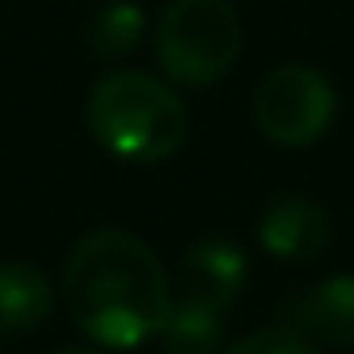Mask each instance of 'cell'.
Masks as SVG:
<instances>
[{
	"label": "cell",
	"instance_id": "cell-1",
	"mask_svg": "<svg viewBox=\"0 0 354 354\" xmlns=\"http://www.w3.org/2000/svg\"><path fill=\"white\" fill-rule=\"evenodd\" d=\"M63 300L71 321L109 350L158 337L175 304L158 254L125 230H92L71 246L63 263Z\"/></svg>",
	"mask_w": 354,
	"mask_h": 354
},
{
	"label": "cell",
	"instance_id": "cell-2",
	"mask_svg": "<svg viewBox=\"0 0 354 354\" xmlns=\"http://www.w3.org/2000/svg\"><path fill=\"white\" fill-rule=\"evenodd\" d=\"M88 129L117 158L158 162L188 142L192 113L158 75L104 71L88 92Z\"/></svg>",
	"mask_w": 354,
	"mask_h": 354
},
{
	"label": "cell",
	"instance_id": "cell-3",
	"mask_svg": "<svg viewBox=\"0 0 354 354\" xmlns=\"http://www.w3.org/2000/svg\"><path fill=\"white\" fill-rule=\"evenodd\" d=\"M238 55L242 21L230 0H171L154 26V59L175 84H217Z\"/></svg>",
	"mask_w": 354,
	"mask_h": 354
},
{
	"label": "cell",
	"instance_id": "cell-4",
	"mask_svg": "<svg viewBox=\"0 0 354 354\" xmlns=\"http://www.w3.org/2000/svg\"><path fill=\"white\" fill-rule=\"evenodd\" d=\"M254 125L275 146H313L337 117L333 84L304 63H283L254 88Z\"/></svg>",
	"mask_w": 354,
	"mask_h": 354
},
{
	"label": "cell",
	"instance_id": "cell-5",
	"mask_svg": "<svg viewBox=\"0 0 354 354\" xmlns=\"http://www.w3.org/2000/svg\"><path fill=\"white\" fill-rule=\"evenodd\" d=\"M259 242L283 263H317L333 246V221L329 213L300 196V192H275L259 209Z\"/></svg>",
	"mask_w": 354,
	"mask_h": 354
},
{
	"label": "cell",
	"instance_id": "cell-6",
	"mask_svg": "<svg viewBox=\"0 0 354 354\" xmlns=\"http://www.w3.org/2000/svg\"><path fill=\"white\" fill-rule=\"evenodd\" d=\"M275 325L300 333L308 346H354V275H333L288 296Z\"/></svg>",
	"mask_w": 354,
	"mask_h": 354
},
{
	"label": "cell",
	"instance_id": "cell-7",
	"mask_svg": "<svg viewBox=\"0 0 354 354\" xmlns=\"http://www.w3.org/2000/svg\"><path fill=\"white\" fill-rule=\"evenodd\" d=\"M246 275H250L246 250L225 234H209V238H196L180 259V296H192L230 313L246 288Z\"/></svg>",
	"mask_w": 354,
	"mask_h": 354
},
{
	"label": "cell",
	"instance_id": "cell-8",
	"mask_svg": "<svg viewBox=\"0 0 354 354\" xmlns=\"http://www.w3.org/2000/svg\"><path fill=\"white\" fill-rule=\"evenodd\" d=\"M55 313L50 279L21 259L0 263V333H30Z\"/></svg>",
	"mask_w": 354,
	"mask_h": 354
},
{
	"label": "cell",
	"instance_id": "cell-9",
	"mask_svg": "<svg viewBox=\"0 0 354 354\" xmlns=\"http://www.w3.org/2000/svg\"><path fill=\"white\" fill-rule=\"evenodd\" d=\"M158 342L167 354H217L225 342V308L192 296H175Z\"/></svg>",
	"mask_w": 354,
	"mask_h": 354
},
{
	"label": "cell",
	"instance_id": "cell-10",
	"mask_svg": "<svg viewBox=\"0 0 354 354\" xmlns=\"http://www.w3.org/2000/svg\"><path fill=\"white\" fill-rule=\"evenodd\" d=\"M146 30V17L138 5H129V0H109L104 9L92 13V26H88V42H92V55L100 59H121L138 46Z\"/></svg>",
	"mask_w": 354,
	"mask_h": 354
},
{
	"label": "cell",
	"instance_id": "cell-11",
	"mask_svg": "<svg viewBox=\"0 0 354 354\" xmlns=\"http://www.w3.org/2000/svg\"><path fill=\"white\" fill-rule=\"evenodd\" d=\"M225 354H317V346H308L300 333L271 325V329H254L246 337H238Z\"/></svg>",
	"mask_w": 354,
	"mask_h": 354
},
{
	"label": "cell",
	"instance_id": "cell-12",
	"mask_svg": "<svg viewBox=\"0 0 354 354\" xmlns=\"http://www.w3.org/2000/svg\"><path fill=\"white\" fill-rule=\"evenodd\" d=\"M55 354H100V350H80V346H67V350H55Z\"/></svg>",
	"mask_w": 354,
	"mask_h": 354
}]
</instances>
